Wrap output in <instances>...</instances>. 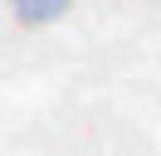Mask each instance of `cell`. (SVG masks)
I'll return each instance as SVG.
<instances>
[{"label": "cell", "mask_w": 161, "mask_h": 156, "mask_svg": "<svg viewBox=\"0 0 161 156\" xmlns=\"http://www.w3.org/2000/svg\"><path fill=\"white\" fill-rule=\"evenodd\" d=\"M10 10L20 25H54L69 10V0H10Z\"/></svg>", "instance_id": "6da1fadb"}]
</instances>
